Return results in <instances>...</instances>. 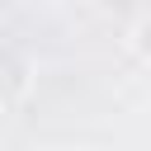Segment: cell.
Returning a JSON list of instances; mask_svg holds the SVG:
<instances>
[{
    "mask_svg": "<svg viewBox=\"0 0 151 151\" xmlns=\"http://www.w3.org/2000/svg\"><path fill=\"white\" fill-rule=\"evenodd\" d=\"M33 90V66L24 52H9L5 57V109H19Z\"/></svg>",
    "mask_w": 151,
    "mask_h": 151,
    "instance_id": "1",
    "label": "cell"
},
{
    "mask_svg": "<svg viewBox=\"0 0 151 151\" xmlns=\"http://www.w3.org/2000/svg\"><path fill=\"white\" fill-rule=\"evenodd\" d=\"M127 52H132L142 66H151V14H142V19L127 28Z\"/></svg>",
    "mask_w": 151,
    "mask_h": 151,
    "instance_id": "2",
    "label": "cell"
},
{
    "mask_svg": "<svg viewBox=\"0 0 151 151\" xmlns=\"http://www.w3.org/2000/svg\"><path fill=\"white\" fill-rule=\"evenodd\" d=\"M61 151H94V146H61Z\"/></svg>",
    "mask_w": 151,
    "mask_h": 151,
    "instance_id": "3",
    "label": "cell"
}]
</instances>
